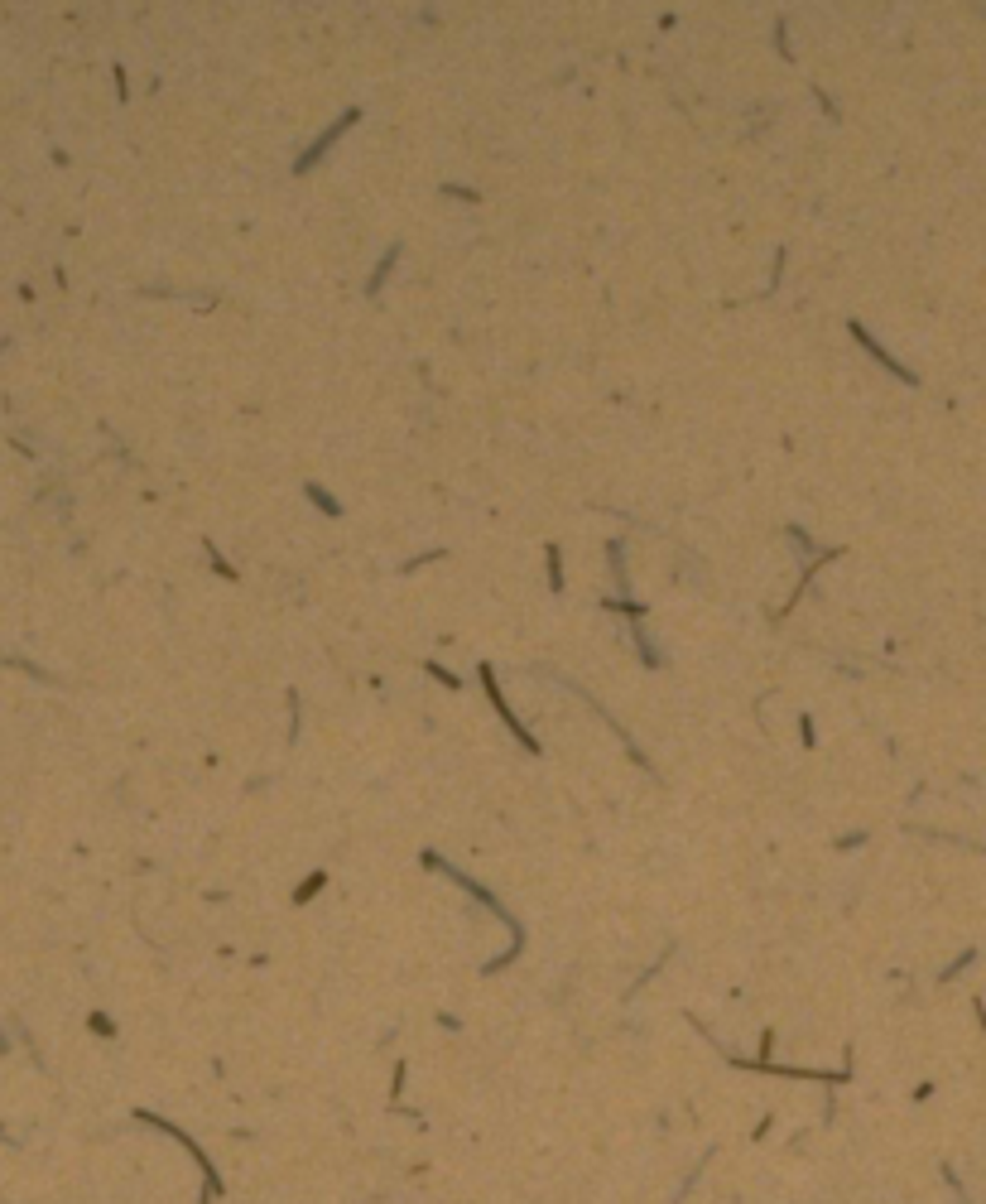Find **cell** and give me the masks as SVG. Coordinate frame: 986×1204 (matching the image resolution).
<instances>
[{
    "mask_svg": "<svg viewBox=\"0 0 986 1204\" xmlns=\"http://www.w3.org/2000/svg\"><path fill=\"white\" fill-rule=\"evenodd\" d=\"M352 121H356V111H352V116H342V121H337V126H332V130H327V135H323V140H318V145H313V150H308V155H303V159H299V169H313V159H318V155H323V150H327V145H332V140H337V135H342V130H347V126H352Z\"/></svg>",
    "mask_w": 986,
    "mask_h": 1204,
    "instance_id": "1",
    "label": "cell"
}]
</instances>
